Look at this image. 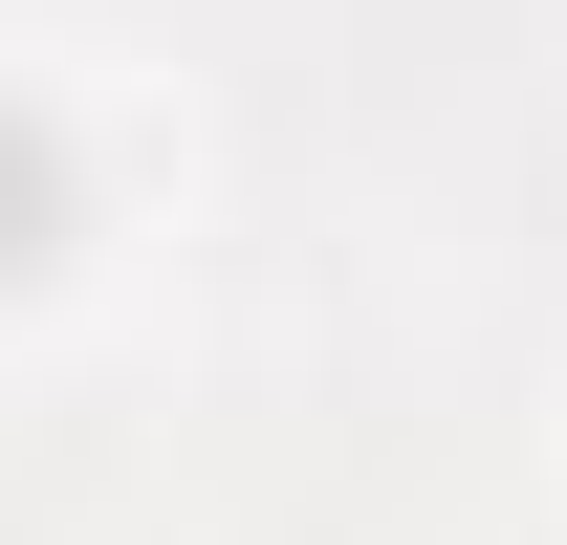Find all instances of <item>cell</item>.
I'll return each mask as SVG.
<instances>
[{"label":"cell","instance_id":"cell-1","mask_svg":"<svg viewBox=\"0 0 567 545\" xmlns=\"http://www.w3.org/2000/svg\"><path fill=\"white\" fill-rule=\"evenodd\" d=\"M66 263H87V132L44 110V88H0V306L66 284Z\"/></svg>","mask_w":567,"mask_h":545}]
</instances>
